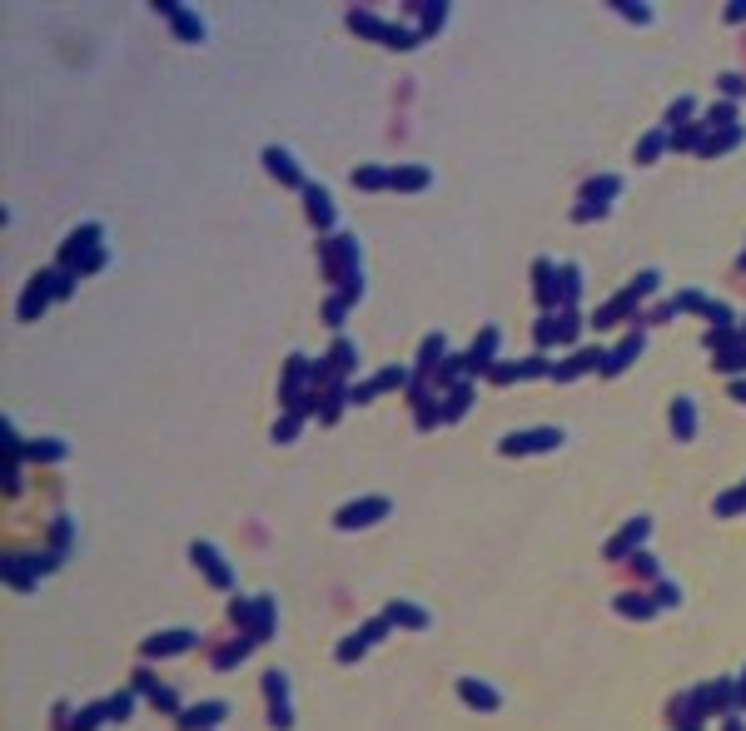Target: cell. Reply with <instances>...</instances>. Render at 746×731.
Returning <instances> with one entry per match:
<instances>
[{
  "label": "cell",
  "mask_w": 746,
  "mask_h": 731,
  "mask_svg": "<svg viewBox=\"0 0 746 731\" xmlns=\"http://www.w3.org/2000/svg\"><path fill=\"white\" fill-rule=\"evenodd\" d=\"M557 428H542V433H518V438H507L502 443V453H533V448H557Z\"/></svg>",
  "instance_id": "1"
},
{
  "label": "cell",
  "mask_w": 746,
  "mask_h": 731,
  "mask_svg": "<svg viewBox=\"0 0 746 731\" xmlns=\"http://www.w3.org/2000/svg\"><path fill=\"white\" fill-rule=\"evenodd\" d=\"M388 513V502L383 497H373V502H354V508H343L338 513V528H359V523H373V518H383Z\"/></svg>",
  "instance_id": "2"
},
{
  "label": "cell",
  "mask_w": 746,
  "mask_h": 731,
  "mask_svg": "<svg viewBox=\"0 0 746 731\" xmlns=\"http://www.w3.org/2000/svg\"><path fill=\"white\" fill-rule=\"evenodd\" d=\"M185 647H194V632H169V637H149V642H145V657H175V652H185Z\"/></svg>",
  "instance_id": "3"
},
{
  "label": "cell",
  "mask_w": 746,
  "mask_h": 731,
  "mask_svg": "<svg viewBox=\"0 0 746 731\" xmlns=\"http://www.w3.org/2000/svg\"><path fill=\"white\" fill-rule=\"evenodd\" d=\"M264 164L274 170V180H284V185H299V164H294V154H284V149H269V154H264Z\"/></svg>",
  "instance_id": "4"
},
{
  "label": "cell",
  "mask_w": 746,
  "mask_h": 731,
  "mask_svg": "<svg viewBox=\"0 0 746 731\" xmlns=\"http://www.w3.org/2000/svg\"><path fill=\"white\" fill-rule=\"evenodd\" d=\"M388 185H393V189H423V185H428V170H423V164H408V170H393V175H388Z\"/></svg>",
  "instance_id": "5"
},
{
  "label": "cell",
  "mask_w": 746,
  "mask_h": 731,
  "mask_svg": "<svg viewBox=\"0 0 746 731\" xmlns=\"http://www.w3.org/2000/svg\"><path fill=\"white\" fill-rule=\"evenodd\" d=\"M194 562H199V568H209V577H214L219 587H229V568L214 557V547H204V542H199V547H194Z\"/></svg>",
  "instance_id": "6"
},
{
  "label": "cell",
  "mask_w": 746,
  "mask_h": 731,
  "mask_svg": "<svg viewBox=\"0 0 746 731\" xmlns=\"http://www.w3.org/2000/svg\"><path fill=\"white\" fill-rule=\"evenodd\" d=\"M309 219H314V224H324V229L333 224V199H328L324 189H309Z\"/></svg>",
  "instance_id": "7"
},
{
  "label": "cell",
  "mask_w": 746,
  "mask_h": 731,
  "mask_svg": "<svg viewBox=\"0 0 746 731\" xmlns=\"http://www.w3.org/2000/svg\"><path fill=\"white\" fill-rule=\"evenodd\" d=\"M378 632H383V622H368V627H364V632H359L354 642H343V652H338V657H343V662H354V657H359V652H364V647H368V642H373Z\"/></svg>",
  "instance_id": "8"
},
{
  "label": "cell",
  "mask_w": 746,
  "mask_h": 731,
  "mask_svg": "<svg viewBox=\"0 0 746 731\" xmlns=\"http://www.w3.org/2000/svg\"><path fill=\"white\" fill-rule=\"evenodd\" d=\"M219 716H224V702H209V706H194V711L185 716V726H189V731H194V726H214Z\"/></svg>",
  "instance_id": "9"
},
{
  "label": "cell",
  "mask_w": 746,
  "mask_h": 731,
  "mask_svg": "<svg viewBox=\"0 0 746 731\" xmlns=\"http://www.w3.org/2000/svg\"><path fill=\"white\" fill-rule=\"evenodd\" d=\"M463 697H468L473 706H498V697H493V687H483V682H473V677L463 682Z\"/></svg>",
  "instance_id": "10"
},
{
  "label": "cell",
  "mask_w": 746,
  "mask_h": 731,
  "mask_svg": "<svg viewBox=\"0 0 746 731\" xmlns=\"http://www.w3.org/2000/svg\"><path fill=\"white\" fill-rule=\"evenodd\" d=\"M164 15H175V25H180V35H189V40H199V35H204V30H199V25H194V20H189V15H194V11H185V6H169V11H164Z\"/></svg>",
  "instance_id": "11"
},
{
  "label": "cell",
  "mask_w": 746,
  "mask_h": 731,
  "mask_svg": "<svg viewBox=\"0 0 746 731\" xmlns=\"http://www.w3.org/2000/svg\"><path fill=\"white\" fill-rule=\"evenodd\" d=\"M388 612H393V617H398V622H413V627H428V617H423V612H418V607H404V602H393V607H388Z\"/></svg>",
  "instance_id": "12"
},
{
  "label": "cell",
  "mask_w": 746,
  "mask_h": 731,
  "mask_svg": "<svg viewBox=\"0 0 746 731\" xmlns=\"http://www.w3.org/2000/svg\"><path fill=\"white\" fill-rule=\"evenodd\" d=\"M493 349H498V333L488 328L483 339H478V349H473V363H488V358H493Z\"/></svg>",
  "instance_id": "13"
},
{
  "label": "cell",
  "mask_w": 746,
  "mask_h": 731,
  "mask_svg": "<svg viewBox=\"0 0 746 731\" xmlns=\"http://www.w3.org/2000/svg\"><path fill=\"white\" fill-rule=\"evenodd\" d=\"M354 185H359V189H364V185H368V189H378V185H388V175L368 164V170H359V175H354Z\"/></svg>",
  "instance_id": "14"
},
{
  "label": "cell",
  "mask_w": 746,
  "mask_h": 731,
  "mask_svg": "<svg viewBox=\"0 0 746 731\" xmlns=\"http://www.w3.org/2000/svg\"><path fill=\"white\" fill-rule=\"evenodd\" d=\"M672 413H677V433H681V438H692V403H677Z\"/></svg>",
  "instance_id": "15"
},
{
  "label": "cell",
  "mask_w": 746,
  "mask_h": 731,
  "mask_svg": "<svg viewBox=\"0 0 746 731\" xmlns=\"http://www.w3.org/2000/svg\"><path fill=\"white\" fill-rule=\"evenodd\" d=\"M65 453V443H35L30 448V458H60Z\"/></svg>",
  "instance_id": "16"
},
{
  "label": "cell",
  "mask_w": 746,
  "mask_h": 731,
  "mask_svg": "<svg viewBox=\"0 0 746 731\" xmlns=\"http://www.w3.org/2000/svg\"><path fill=\"white\" fill-rule=\"evenodd\" d=\"M736 393H741V398H746V388H736Z\"/></svg>",
  "instance_id": "17"
}]
</instances>
